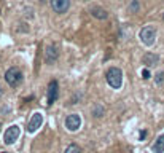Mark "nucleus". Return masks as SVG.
Wrapping results in <instances>:
<instances>
[{
    "instance_id": "7ed1b4c3",
    "label": "nucleus",
    "mask_w": 164,
    "mask_h": 153,
    "mask_svg": "<svg viewBox=\"0 0 164 153\" xmlns=\"http://www.w3.org/2000/svg\"><path fill=\"white\" fill-rule=\"evenodd\" d=\"M139 37L147 46H152L155 43V38H156V29L153 26H147V27H144V29L140 30Z\"/></svg>"
},
{
    "instance_id": "ddd939ff",
    "label": "nucleus",
    "mask_w": 164,
    "mask_h": 153,
    "mask_svg": "<svg viewBox=\"0 0 164 153\" xmlns=\"http://www.w3.org/2000/svg\"><path fill=\"white\" fill-rule=\"evenodd\" d=\"M140 8V3L139 0H131V5H129V13H137Z\"/></svg>"
},
{
    "instance_id": "20e7f679",
    "label": "nucleus",
    "mask_w": 164,
    "mask_h": 153,
    "mask_svg": "<svg viewBox=\"0 0 164 153\" xmlns=\"http://www.w3.org/2000/svg\"><path fill=\"white\" fill-rule=\"evenodd\" d=\"M18 137H19V126L13 124V126H10L8 129L5 131V134H3V142H5L6 145H11Z\"/></svg>"
},
{
    "instance_id": "f03ea898",
    "label": "nucleus",
    "mask_w": 164,
    "mask_h": 153,
    "mask_svg": "<svg viewBox=\"0 0 164 153\" xmlns=\"http://www.w3.org/2000/svg\"><path fill=\"white\" fill-rule=\"evenodd\" d=\"M5 80H6V83H8L10 86L15 88V86L21 85V81H23V73H21L19 69L11 67V69H8V70L5 72Z\"/></svg>"
},
{
    "instance_id": "39448f33",
    "label": "nucleus",
    "mask_w": 164,
    "mask_h": 153,
    "mask_svg": "<svg viewBox=\"0 0 164 153\" xmlns=\"http://www.w3.org/2000/svg\"><path fill=\"white\" fill-rule=\"evenodd\" d=\"M58 96H59V85L56 80H53V81H49V85H48V104L49 105L58 101Z\"/></svg>"
},
{
    "instance_id": "0eeeda50",
    "label": "nucleus",
    "mask_w": 164,
    "mask_h": 153,
    "mask_svg": "<svg viewBox=\"0 0 164 153\" xmlns=\"http://www.w3.org/2000/svg\"><path fill=\"white\" fill-rule=\"evenodd\" d=\"M66 126H67L69 131H77L78 128L81 126V118H80V115H77V113L69 115L66 118Z\"/></svg>"
},
{
    "instance_id": "423d86ee",
    "label": "nucleus",
    "mask_w": 164,
    "mask_h": 153,
    "mask_svg": "<svg viewBox=\"0 0 164 153\" xmlns=\"http://www.w3.org/2000/svg\"><path fill=\"white\" fill-rule=\"evenodd\" d=\"M51 8L53 11L59 13V15H62V13H66L69 8H70V0H51Z\"/></svg>"
},
{
    "instance_id": "4be33fe9",
    "label": "nucleus",
    "mask_w": 164,
    "mask_h": 153,
    "mask_svg": "<svg viewBox=\"0 0 164 153\" xmlns=\"http://www.w3.org/2000/svg\"><path fill=\"white\" fill-rule=\"evenodd\" d=\"M0 128H2V124H0Z\"/></svg>"
},
{
    "instance_id": "f8f14e48",
    "label": "nucleus",
    "mask_w": 164,
    "mask_h": 153,
    "mask_svg": "<svg viewBox=\"0 0 164 153\" xmlns=\"http://www.w3.org/2000/svg\"><path fill=\"white\" fill-rule=\"evenodd\" d=\"M153 151H155V153H164V134H161V136L155 141Z\"/></svg>"
},
{
    "instance_id": "4468645a",
    "label": "nucleus",
    "mask_w": 164,
    "mask_h": 153,
    "mask_svg": "<svg viewBox=\"0 0 164 153\" xmlns=\"http://www.w3.org/2000/svg\"><path fill=\"white\" fill-rule=\"evenodd\" d=\"M66 153H81V148L78 147V145L72 144V145H69V147L66 148Z\"/></svg>"
},
{
    "instance_id": "aec40b11",
    "label": "nucleus",
    "mask_w": 164,
    "mask_h": 153,
    "mask_svg": "<svg viewBox=\"0 0 164 153\" xmlns=\"http://www.w3.org/2000/svg\"><path fill=\"white\" fill-rule=\"evenodd\" d=\"M2 153H8V151H2Z\"/></svg>"
},
{
    "instance_id": "f3484780",
    "label": "nucleus",
    "mask_w": 164,
    "mask_h": 153,
    "mask_svg": "<svg viewBox=\"0 0 164 153\" xmlns=\"http://www.w3.org/2000/svg\"><path fill=\"white\" fill-rule=\"evenodd\" d=\"M142 76H144V80H148V78H150V72H148V69H144V72H142Z\"/></svg>"
},
{
    "instance_id": "6e6552de",
    "label": "nucleus",
    "mask_w": 164,
    "mask_h": 153,
    "mask_svg": "<svg viewBox=\"0 0 164 153\" xmlns=\"http://www.w3.org/2000/svg\"><path fill=\"white\" fill-rule=\"evenodd\" d=\"M41 123H43V115L41 113H34L32 115V118H30V121H29V124H27V131L29 133H35L40 126H41Z\"/></svg>"
},
{
    "instance_id": "9b49d317",
    "label": "nucleus",
    "mask_w": 164,
    "mask_h": 153,
    "mask_svg": "<svg viewBox=\"0 0 164 153\" xmlns=\"http://www.w3.org/2000/svg\"><path fill=\"white\" fill-rule=\"evenodd\" d=\"M91 15L94 16L96 19H107L109 13H107L104 8H101V6H94V8L91 10Z\"/></svg>"
},
{
    "instance_id": "1a4fd4ad",
    "label": "nucleus",
    "mask_w": 164,
    "mask_h": 153,
    "mask_svg": "<svg viewBox=\"0 0 164 153\" xmlns=\"http://www.w3.org/2000/svg\"><path fill=\"white\" fill-rule=\"evenodd\" d=\"M58 56H59V50H58V46L56 45H49L48 48H46V53H45V61L48 62V64H53V62L58 59Z\"/></svg>"
},
{
    "instance_id": "2eb2a0df",
    "label": "nucleus",
    "mask_w": 164,
    "mask_h": 153,
    "mask_svg": "<svg viewBox=\"0 0 164 153\" xmlns=\"http://www.w3.org/2000/svg\"><path fill=\"white\" fill-rule=\"evenodd\" d=\"M102 115H104V109L97 105V107L94 109V116H96V118H99V116H102Z\"/></svg>"
},
{
    "instance_id": "6ab92c4d",
    "label": "nucleus",
    "mask_w": 164,
    "mask_h": 153,
    "mask_svg": "<svg viewBox=\"0 0 164 153\" xmlns=\"http://www.w3.org/2000/svg\"><path fill=\"white\" fill-rule=\"evenodd\" d=\"M2 93H3V91H2V86H0V96H2Z\"/></svg>"
},
{
    "instance_id": "dca6fc26",
    "label": "nucleus",
    "mask_w": 164,
    "mask_h": 153,
    "mask_svg": "<svg viewBox=\"0 0 164 153\" xmlns=\"http://www.w3.org/2000/svg\"><path fill=\"white\" fill-rule=\"evenodd\" d=\"M162 81H164V72H159L158 75H156V83H158V85H161Z\"/></svg>"
},
{
    "instance_id": "9d476101",
    "label": "nucleus",
    "mask_w": 164,
    "mask_h": 153,
    "mask_svg": "<svg viewBox=\"0 0 164 153\" xmlns=\"http://www.w3.org/2000/svg\"><path fill=\"white\" fill-rule=\"evenodd\" d=\"M159 61V56L158 54H153V53H147L144 54V58H142V62L147 66V67H152V66H156Z\"/></svg>"
},
{
    "instance_id": "5701e85b",
    "label": "nucleus",
    "mask_w": 164,
    "mask_h": 153,
    "mask_svg": "<svg viewBox=\"0 0 164 153\" xmlns=\"http://www.w3.org/2000/svg\"><path fill=\"white\" fill-rule=\"evenodd\" d=\"M84 2H88V0H84Z\"/></svg>"
},
{
    "instance_id": "f257e3e1",
    "label": "nucleus",
    "mask_w": 164,
    "mask_h": 153,
    "mask_svg": "<svg viewBox=\"0 0 164 153\" xmlns=\"http://www.w3.org/2000/svg\"><path fill=\"white\" fill-rule=\"evenodd\" d=\"M105 80H107V83H109L112 88L118 89V88H121V83H123V72H121L118 67H112V69L107 70Z\"/></svg>"
},
{
    "instance_id": "412c9836",
    "label": "nucleus",
    "mask_w": 164,
    "mask_h": 153,
    "mask_svg": "<svg viewBox=\"0 0 164 153\" xmlns=\"http://www.w3.org/2000/svg\"><path fill=\"white\" fill-rule=\"evenodd\" d=\"M162 19H164V15H162Z\"/></svg>"
},
{
    "instance_id": "a211bd4d",
    "label": "nucleus",
    "mask_w": 164,
    "mask_h": 153,
    "mask_svg": "<svg viewBox=\"0 0 164 153\" xmlns=\"http://www.w3.org/2000/svg\"><path fill=\"white\" fill-rule=\"evenodd\" d=\"M147 136V133H145V131H142V133H140V139H144Z\"/></svg>"
}]
</instances>
